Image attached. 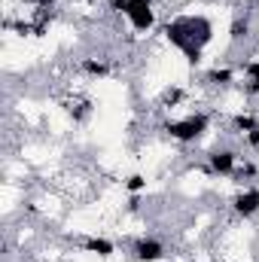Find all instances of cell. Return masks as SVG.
Instances as JSON below:
<instances>
[{
  "label": "cell",
  "mask_w": 259,
  "mask_h": 262,
  "mask_svg": "<svg viewBox=\"0 0 259 262\" xmlns=\"http://www.w3.org/2000/svg\"><path fill=\"white\" fill-rule=\"evenodd\" d=\"M137 6H156V0H107V9L116 15H128Z\"/></svg>",
  "instance_id": "cell-13"
},
{
  "label": "cell",
  "mask_w": 259,
  "mask_h": 262,
  "mask_svg": "<svg viewBox=\"0 0 259 262\" xmlns=\"http://www.w3.org/2000/svg\"><path fill=\"white\" fill-rule=\"evenodd\" d=\"M256 125H259V116L256 113H250V110H238V113L229 119V128L235 131V134H241V137H247Z\"/></svg>",
  "instance_id": "cell-12"
},
{
  "label": "cell",
  "mask_w": 259,
  "mask_h": 262,
  "mask_svg": "<svg viewBox=\"0 0 259 262\" xmlns=\"http://www.w3.org/2000/svg\"><path fill=\"white\" fill-rule=\"evenodd\" d=\"M241 76H244V92L250 98H259V58H247L238 64Z\"/></svg>",
  "instance_id": "cell-10"
},
{
  "label": "cell",
  "mask_w": 259,
  "mask_h": 262,
  "mask_svg": "<svg viewBox=\"0 0 259 262\" xmlns=\"http://www.w3.org/2000/svg\"><path fill=\"white\" fill-rule=\"evenodd\" d=\"M125 21L131 25L134 34H149L156 28V21H159L156 6H137V9H131L128 15H125Z\"/></svg>",
  "instance_id": "cell-7"
},
{
  "label": "cell",
  "mask_w": 259,
  "mask_h": 262,
  "mask_svg": "<svg viewBox=\"0 0 259 262\" xmlns=\"http://www.w3.org/2000/svg\"><path fill=\"white\" fill-rule=\"evenodd\" d=\"M253 37V18L250 15H235L232 25H229V43L232 46H241Z\"/></svg>",
  "instance_id": "cell-9"
},
{
  "label": "cell",
  "mask_w": 259,
  "mask_h": 262,
  "mask_svg": "<svg viewBox=\"0 0 259 262\" xmlns=\"http://www.w3.org/2000/svg\"><path fill=\"white\" fill-rule=\"evenodd\" d=\"M165 256H168V247L156 235H140L131 244V259L134 262H162Z\"/></svg>",
  "instance_id": "cell-5"
},
{
  "label": "cell",
  "mask_w": 259,
  "mask_h": 262,
  "mask_svg": "<svg viewBox=\"0 0 259 262\" xmlns=\"http://www.w3.org/2000/svg\"><path fill=\"white\" fill-rule=\"evenodd\" d=\"M235 79H238V70L232 64H213L201 73V82H204L207 89H229Z\"/></svg>",
  "instance_id": "cell-6"
},
{
  "label": "cell",
  "mask_w": 259,
  "mask_h": 262,
  "mask_svg": "<svg viewBox=\"0 0 259 262\" xmlns=\"http://www.w3.org/2000/svg\"><path fill=\"white\" fill-rule=\"evenodd\" d=\"M213 34H217L213 21L207 15H201V12H195V15H177V18H171V21L162 25L165 43H171L177 52H183V58L192 67L201 64L204 49L210 46Z\"/></svg>",
  "instance_id": "cell-1"
},
{
  "label": "cell",
  "mask_w": 259,
  "mask_h": 262,
  "mask_svg": "<svg viewBox=\"0 0 259 262\" xmlns=\"http://www.w3.org/2000/svg\"><path fill=\"white\" fill-rule=\"evenodd\" d=\"M183 98H186V92H183V89H177V85H174V89H165V95H162V107H165V110H171V107H177Z\"/></svg>",
  "instance_id": "cell-16"
},
{
  "label": "cell",
  "mask_w": 259,
  "mask_h": 262,
  "mask_svg": "<svg viewBox=\"0 0 259 262\" xmlns=\"http://www.w3.org/2000/svg\"><path fill=\"white\" fill-rule=\"evenodd\" d=\"M256 174H259V168L250 162V159H244V165H238V171L232 174V180H235L238 186H247L250 180H256Z\"/></svg>",
  "instance_id": "cell-15"
},
{
  "label": "cell",
  "mask_w": 259,
  "mask_h": 262,
  "mask_svg": "<svg viewBox=\"0 0 259 262\" xmlns=\"http://www.w3.org/2000/svg\"><path fill=\"white\" fill-rule=\"evenodd\" d=\"M244 143H247L250 149H256V152H259V125H256V128H253V131H250L247 137H244Z\"/></svg>",
  "instance_id": "cell-17"
},
{
  "label": "cell",
  "mask_w": 259,
  "mask_h": 262,
  "mask_svg": "<svg viewBox=\"0 0 259 262\" xmlns=\"http://www.w3.org/2000/svg\"><path fill=\"white\" fill-rule=\"evenodd\" d=\"M146 186H149V180H146V174H128L125 180H122V189L128 192V195H146Z\"/></svg>",
  "instance_id": "cell-14"
},
{
  "label": "cell",
  "mask_w": 259,
  "mask_h": 262,
  "mask_svg": "<svg viewBox=\"0 0 259 262\" xmlns=\"http://www.w3.org/2000/svg\"><path fill=\"white\" fill-rule=\"evenodd\" d=\"M79 247H82L85 253L98 256V259L116 256V241H110V238H104V235H85V238L79 241Z\"/></svg>",
  "instance_id": "cell-8"
},
{
  "label": "cell",
  "mask_w": 259,
  "mask_h": 262,
  "mask_svg": "<svg viewBox=\"0 0 259 262\" xmlns=\"http://www.w3.org/2000/svg\"><path fill=\"white\" fill-rule=\"evenodd\" d=\"M79 70H82L85 76H92V79H107L113 67H110L107 58H95V55H89V58L79 61Z\"/></svg>",
  "instance_id": "cell-11"
},
{
  "label": "cell",
  "mask_w": 259,
  "mask_h": 262,
  "mask_svg": "<svg viewBox=\"0 0 259 262\" xmlns=\"http://www.w3.org/2000/svg\"><path fill=\"white\" fill-rule=\"evenodd\" d=\"M210 113H204V110H195V113H186V116H180V119H165L159 128L165 137H171V140H177V143H183V146H189V143H198L207 131H210Z\"/></svg>",
  "instance_id": "cell-2"
},
{
  "label": "cell",
  "mask_w": 259,
  "mask_h": 262,
  "mask_svg": "<svg viewBox=\"0 0 259 262\" xmlns=\"http://www.w3.org/2000/svg\"><path fill=\"white\" fill-rule=\"evenodd\" d=\"M204 162H207V174H213V177H232L238 171V165H241V152L235 146H213L204 156Z\"/></svg>",
  "instance_id": "cell-3"
},
{
  "label": "cell",
  "mask_w": 259,
  "mask_h": 262,
  "mask_svg": "<svg viewBox=\"0 0 259 262\" xmlns=\"http://www.w3.org/2000/svg\"><path fill=\"white\" fill-rule=\"evenodd\" d=\"M238 3H244V6H256L259 0H238Z\"/></svg>",
  "instance_id": "cell-18"
},
{
  "label": "cell",
  "mask_w": 259,
  "mask_h": 262,
  "mask_svg": "<svg viewBox=\"0 0 259 262\" xmlns=\"http://www.w3.org/2000/svg\"><path fill=\"white\" fill-rule=\"evenodd\" d=\"M229 210L238 220H253V216H259V186H253V183L241 186L235 195L229 198Z\"/></svg>",
  "instance_id": "cell-4"
}]
</instances>
